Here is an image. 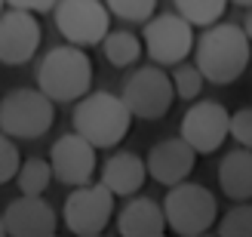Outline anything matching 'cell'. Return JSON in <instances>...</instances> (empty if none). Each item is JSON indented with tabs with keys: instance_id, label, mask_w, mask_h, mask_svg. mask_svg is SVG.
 Here are the masks:
<instances>
[{
	"instance_id": "1",
	"label": "cell",
	"mask_w": 252,
	"mask_h": 237,
	"mask_svg": "<svg viewBox=\"0 0 252 237\" xmlns=\"http://www.w3.org/2000/svg\"><path fill=\"white\" fill-rule=\"evenodd\" d=\"M194 62L203 71L206 83L231 86L246 74L252 62V40L243 25L216 22L203 28V34L194 43Z\"/></svg>"
},
{
	"instance_id": "2",
	"label": "cell",
	"mask_w": 252,
	"mask_h": 237,
	"mask_svg": "<svg viewBox=\"0 0 252 237\" xmlns=\"http://www.w3.org/2000/svg\"><path fill=\"white\" fill-rule=\"evenodd\" d=\"M132 111L123 102V96L108 90H90L83 99L74 102L71 123L83 139L95 148H117L132 130Z\"/></svg>"
},
{
	"instance_id": "3",
	"label": "cell",
	"mask_w": 252,
	"mask_h": 237,
	"mask_svg": "<svg viewBox=\"0 0 252 237\" xmlns=\"http://www.w3.org/2000/svg\"><path fill=\"white\" fill-rule=\"evenodd\" d=\"M37 86L56 105L83 99L93 90V59L86 56V46L65 40L62 46L46 49L37 65Z\"/></svg>"
},
{
	"instance_id": "4",
	"label": "cell",
	"mask_w": 252,
	"mask_h": 237,
	"mask_svg": "<svg viewBox=\"0 0 252 237\" xmlns=\"http://www.w3.org/2000/svg\"><path fill=\"white\" fill-rule=\"evenodd\" d=\"M163 213H166V225L179 237H203L206 231L216 228L219 222V201L206 185L197 182H179L166 188L163 197Z\"/></svg>"
},
{
	"instance_id": "5",
	"label": "cell",
	"mask_w": 252,
	"mask_h": 237,
	"mask_svg": "<svg viewBox=\"0 0 252 237\" xmlns=\"http://www.w3.org/2000/svg\"><path fill=\"white\" fill-rule=\"evenodd\" d=\"M56 123V102L40 86H19L0 99V130L12 139H40Z\"/></svg>"
},
{
	"instance_id": "6",
	"label": "cell",
	"mask_w": 252,
	"mask_h": 237,
	"mask_svg": "<svg viewBox=\"0 0 252 237\" xmlns=\"http://www.w3.org/2000/svg\"><path fill=\"white\" fill-rule=\"evenodd\" d=\"M123 102L129 105L135 120H163L169 114V108L175 102V86L172 74L163 71V65H145L135 68L129 77L123 80Z\"/></svg>"
},
{
	"instance_id": "7",
	"label": "cell",
	"mask_w": 252,
	"mask_h": 237,
	"mask_svg": "<svg viewBox=\"0 0 252 237\" xmlns=\"http://www.w3.org/2000/svg\"><path fill=\"white\" fill-rule=\"evenodd\" d=\"M114 191L105 182H86L77 185L62 206V222L77 237H98L105 234L108 222L114 219Z\"/></svg>"
},
{
	"instance_id": "8",
	"label": "cell",
	"mask_w": 252,
	"mask_h": 237,
	"mask_svg": "<svg viewBox=\"0 0 252 237\" xmlns=\"http://www.w3.org/2000/svg\"><path fill=\"white\" fill-rule=\"evenodd\" d=\"M142 43L145 53L154 65L163 68H175L179 62H185L194 53V25L179 12H157L151 16L142 28Z\"/></svg>"
},
{
	"instance_id": "9",
	"label": "cell",
	"mask_w": 252,
	"mask_h": 237,
	"mask_svg": "<svg viewBox=\"0 0 252 237\" xmlns=\"http://www.w3.org/2000/svg\"><path fill=\"white\" fill-rule=\"evenodd\" d=\"M53 19L59 34L77 46H102L111 31V9L105 0H59Z\"/></svg>"
},
{
	"instance_id": "10",
	"label": "cell",
	"mask_w": 252,
	"mask_h": 237,
	"mask_svg": "<svg viewBox=\"0 0 252 237\" xmlns=\"http://www.w3.org/2000/svg\"><path fill=\"white\" fill-rule=\"evenodd\" d=\"M179 135L197 154H216L231 135V111L216 99L194 102L182 117Z\"/></svg>"
},
{
	"instance_id": "11",
	"label": "cell",
	"mask_w": 252,
	"mask_h": 237,
	"mask_svg": "<svg viewBox=\"0 0 252 237\" xmlns=\"http://www.w3.org/2000/svg\"><path fill=\"white\" fill-rule=\"evenodd\" d=\"M98 148L83 139L77 130H71L65 135H59L49 148V164H53V172L62 185L68 188H77V185H86L95 179V169H98V157H95Z\"/></svg>"
},
{
	"instance_id": "12",
	"label": "cell",
	"mask_w": 252,
	"mask_h": 237,
	"mask_svg": "<svg viewBox=\"0 0 252 237\" xmlns=\"http://www.w3.org/2000/svg\"><path fill=\"white\" fill-rule=\"evenodd\" d=\"M40 22L37 12L9 6L0 16V62L3 65H28L40 49Z\"/></svg>"
},
{
	"instance_id": "13",
	"label": "cell",
	"mask_w": 252,
	"mask_h": 237,
	"mask_svg": "<svg viewBox=\"0 0 252 237\" xmlns=\"http://www.w3.org/2000/svg\"><path fill=\"white\" fill-rule=\"evenodd\" d=\"M197 151L188 145L182 135H169V139H160L157 145H151V151L145 157L148 164V176L154 179L163 188H172L185 179H191V172L197 167Z\"/></svg>"
},
{
	"instance_id": "14",
	"label": "cell",
	"mask_w": 252,
	"mask_h": 237,
	"mask_svg": "<svg viewBox=\"0 0 252 237\" xmlns=\"http://www.w3.org/2000/svg\"><path fill=\"white\" fill-rule=\"evenodd\" d=\"M6 234L12 237H53L59 231V213L40 194H22L3 209Z\"/></svg>"
},
{
	"instance_id": "15",
	"label": "cell",
	"mask_w": 252,
	"mask_h": 237,
	"mask_svg": "<svg viewBox=\"0 0 252 237\" xmlns=\"http://www.w3.org/2000/svg\"><path fill=\"white\" fill-rule=\"evenodd\" d=\"M166 228L163 203L151 197H129L117 213V234L123 237H160Z\"/></svg>"
},
{
	"instance_id": "16",
	"label": "cell",
	"mask_w": 252,
	"mask_h": 237,
	"mask_svg": "<svg viewBox=\"0 0 252 237\" xmlns=\"http://www.w3.org/2000/svg\"><path fill=\"white\" fill-rule=\"evenodd\" d=\"M145 179H148V164H145V157H138L135 151L108 154V160L102 164V172H98V182H105L117 197L138 194Z\"/></svg>"
},
{
	"instance_id": "17",
	"label": "cell",
	"mask_w": 252,
	"mask_h": 237,
	"mask_svg": "<svg viewBox=\"0 0 252 237\" xmlns=\"http://www.w3.org/2000/svg\"><path fill=\"white\" fill-rule=\"evenodd\" d=\"M219 188L231 201H252V148H231L219 160Z\"/></svg>"
},
{
	"instance_id": "18",
	"label": "cell",
	"mask_w": 252,
	"mask_h": 237,
	"mask_svg": "<svg viewBox=\"0 0 252 237\" xmlns=\"http://www.w3.org/2000/svg\"><path fill=\"white\" fill-rule=\"evenodd\" d=\"M142 53H145L142 37L126 31V28L108 31L105 40H102V56H105L108 65H114V68H132L135 62L142 59Z\"/></svg>"
},
{
	"instance_id": "19",
	"label": "cell",
	"mask_w": 252,
	"mask_h": 237,
	"mask_svg": "<svg viewBox=\"0 0 252 237\" xmlns=\"http://www.w3.org/2000/svg\"><path fill=\"white\" fill-rule=\"evenodd\" d=\"M53 179H56V172H53L49 157H25L16 172V185L22 194H46Z\"/></svg>"
},
{
	"instance_id": "20",
	"label": "cell",
	"mask_w": 252,
	"mask_h": 237,
	"mask_svg": "<svg viewBox=\"0 0 252 237\" xmlns=\"http://www.w3.org/2000/svg\"><path fill=\"white\" fill-rule=\"evenodd\" d=\"M228 3L231 0H172V6L179 16H185L188 22L200 25V28H209V25L221 22V16L228 12Z\"/></svg>"
},
{
	"instance_id": "21",
	"label": "cell",
	"mask_w": 252,
	"mask_h": 237,
	"mask_svg": "<svg viewBox=\"0 0 252 237\" xmlns=\"http://www.w3.org/2000/svg\"><path fill=\"white\" fill-rule=\"evenodd\" d=\"M203 71L197 68V62H179V65L172 68V86H175V99H185V102H194V99H200V93H203Z\"/></svg>"
},
{
	"instance_id": "22",
	"label": "cell",
	"mask_w": 252,
	"mask_h": 237,
	"mask_svg": "<svg viewBox=\"0 0 252 237\" xmlns=\"http://www.w3.org/2000/svg\"><path fill=\"white\" fill-rule=\"evenodd\" d=\"M216 231L221 237H252V203L234 201V206L224 216H219Z\"/></svg>"
},
{
	"instance_id": "23",
	"label": "cell",
	"mask_w": 252,
	"mask_h": 237,
	"mask_svg": "<svg viewBox=\"0 0 252 237\" xmlns=\"http://www.w3.org/2000/svg\"><path fill=\"white\" fill-rule=\"evenodd\" d=\"M105 3L114 19L132 22V25H145L157 12V0H105Z\"/></svg>"
},
{
	"instance_id": "24",
	"label": "cell",
	"mask_w": 252,
	"mask_h": 237,
	"mask_svg": "<svg viewBox=\"0 0 252 237\" xmlns=\"http://www.w3.org/2000/svg\"><path fill=\"white\" fill-rule=\"evenodd\" d=\"M19 167H22V154L16 148V139L0 130V185H6L9 179H16Z\"/></svg>"
},
{
	"instance_id": "25",
	"label": "cell",
	"mask_w": 252,
	"mask_h": 237,
	"mask_svg": "<svg viewBox=\"0 0 252 237\" xmlns=\"http://www.w3.org/2000/svg\"><path fill=\"white\" fill-rule=\"evenodd\" d=\"M231 139L243 148H252V105L237 108L231 114Z\"/></svg>"
},
{
	"instance_id": "26",
	"label": "cell",
	"mask_w": 252,
	"mask_h": 237,
	"mask_svg": "<svg viewBox=\"0 0 252 237\" xmlns=\"http://www.w3.org/2000/svg\"><path fill=\"white\" fill-rule=\"evenodd\" d=\"M59 0H6V6H19V9H28V12H53Z\"/></svg>"
},
{
	"instance_id": "27",
	"label": "cell",
	"mask_w": 252,
	"mask_h": 237,
	"mask_svg": "<svg viewBox=\"0 0 252 237\" xmlns=\"http://www.w3.org/2000/svg\"><path fill=\"white\" fill-rule=\"evenodd\" d=\"M243 28H246V34H249V40H252V9L246 12V19H243Z\"/></svg>"
},
{
	"instance_id": "28",
	"label": "cell",
	"mask_w": 252,
	"mask_h": 237,
	"mask_svg": "<svg viewBox=\"0 0 252 237\" xmlns=\"http://www.w3.org/2000/svg\"><path fill=\"white\" fill-rule=\"evenodd\" d=\"M231 3H237V6H246V9H252V0H231Z\"/></svg>"
},
{
	"instance_id": "29",
	"label": "cell",
	"mask_w": 252,
	"mask_h": 237,
	"mask_svg": "<svg viewBox=\"0 0 252 237\" xmlns=\"http://www.w3.org/2000/svg\"><path fill=\"white\" fill-rule=\"evenodd\" d=\"M6 234V222H3V213H0V237Z\"/></svg>"
},
{
	"instance_id": "30",
	"label": "cell",
	"mask_w": 252,
	"mask_h": 237,
	"mask_svg": "<svg viewBox=\"0 0 252 237\" xmlns=\"http://www.w3.org/2000/svg\"><path fill=\"white\" fill-rule=\"evenodd\" d=\"M3 9H6V0H0V16H3Z\"/></svg>"
}]
</instances>
